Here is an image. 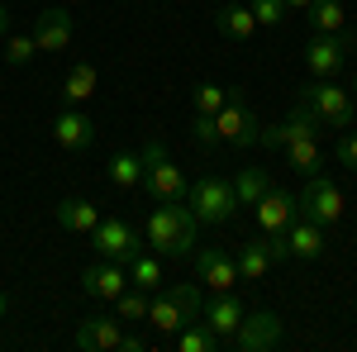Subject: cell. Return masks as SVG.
Segmentation results:
<instances>
[{"mask_svg":"<svg viewBox=\"0 0 357 352\" xmlns=\"http://www.w3.org/2000/svg\"><path fill=\"white\" fill-rule=\"evenodd\" d=\"M286 247H291V257L314 262V257H324V247H329V229L314 224V219H305V215H296L286 224Z\"/></svg>","mask_w":357,"mask_h":352,"instance_id":"cell-14","label":"cell"},{"mask_svg":"<svg viewBox=\"0 0 357 352\" xmlns=\"http://www.w3.org/2000/svg\"><path fill=\"white\" fill-rule=\"evenodd\" d=\"M215 129H220V143H229V148H252V143H257L262 119H257V109L248 105L243 86H229V100H224V109L215 114Z\"/></svg>","mask_w":357,"mask_h":352,"instance_id":"cell-4","label":"cell"},{"mask_svg":"<svg viewBox=\"0 0 357 352\" xmlns=\"http://www.w3.org/2000/svg\"><path fill=\"white\" fill-rule=\"evenodd\" d=\"M262 238H267L272 262H286V257H291V247H286V229H272V234H262Z\"/></svg>","mask_w":357,"mask_h":352,"instance_id":"cell-36","label":"cell"},{"mask_svg":"<svg viewBox=\"0 0 357 352\" xmlns=\"http://www.w3.org/2000/svg\"><path fill=\"white\" fill-rule=\"evenodd\" d=\"M215 29H220L224 38L243 43V38H252V29H257V20H252V10H248V5H238V0H229V5H220V15H215Z\"/></svg>","mask_w":357,"mask_h":352,"instance_id":"cell-21","label":"cell"},{"mask_svg":"<svg viewBox=\"0 0 357 352\" xmlns=\"http://www.w3.org/2000/svg\"><path fill=\"white\" fill-rule=\"evenodd\" d=\"M91 247H96V257L129 267L138 252H143V238H138V229L129 219H100V224L91 229Z\"/></svg>","mask_w":357,"mask_h":352,"instance_id":"cell-6","label":"cell"},{"mask_svg":"<svg viewBox=\"0 0 357 352\" xmlns=\"http://www.w3.org/2000/svg\"><path fill=\"white\" fill-rule=\"evenodd\" d=\"M248 10H252V20L257 24H267V29H276L291 10H286V0H248Z\"/></svg>","mask_w":357,"mask_h":352,"instance_id":"cell-33","label":"cell"},{"mask_svg":"<svg viewBox=\"0 0 357 352\" xmlns=\"http://www.w3.org/2000/svg\"><path fill=\"white\" fill-rule=\"evenodd\" d=\"M53 143L62 148V153H86V148L96 143V124H91V114H82V105H67L53 119Z\"/></svg>","mask_w":357,"mask_h":352,"instance_id":"cell-12","label":"cell"},{"mask_svg":"<svg viewBox=\"0 0 357 352\" xmlns=\"http://www.w3.org/2000/svg\"><path fill=\"white\" fill-rule=\"evenodd\" d=\"M33 53H38L33 33H5V62H10V67H24Z\"/></svg>","mask_w":357,"mask_h":352,"instance_id":"cell-32","label":"cell"},{"mask_svg":"<svg viewBox=\"0 0 357 352\" xmlns=\"http://www.w3.org/2000/svg\"><path fill=\"white\" fill-rule=\"evenodd\" d=\"M129 291V271L119 267V262H91V267H82V296L86 300H114Z\"/></svg>","mask_w":357,"mask_h":352,"instance_id":"cell-11","label":"cell"},{"mask_svg":"<svg viewBox=\"0 0 357 352\" xmlns=\"http://www.w3.org/2000/svg\"><path fill=\"white\" fill-rule=\"evenodd\" d=\"M281 343V314L272 309H257V314H243L238 328H234V338H229V348L234 352H267Z\"/></svg>","mask_w":357,"mask_h":352,"instance_id":"cell-8","label":"cell"},{"mask_svg":"<svg viewBox=\"0 0 357 352\" xmlns=\"http://www.w3.org/2000/svg\"><path fill=\"white\" fill-rule=\"evenodd\" d=\"M129 286H138V291H158L162 286V262L158 257H148V252H138L134 262H129Z\"/></svg>","mask_w":357,"mask_h":352,"instance_id":"cell-28","label":"cell"},{"mask_svg":"<svg viewBox=\"0 0 357 352\" xmlns=\"http://www.w3.org/2000/svg\"><path fill=\"white\" fill-rule=\"evenodd\" d=\"M186 205L195 210L200 224H229L234 210H238V195H234V181H224V176H215V171H205V176L191 186V200H186Z\"/></svg>","mask_w":357,"mask_h":352,"instance_id":"cell-5","label":"cell"},{"mask_svg":"<svg viewBox=\"0 0 357 352\" xmlns=\"http://www.w3.org/2000/svg\"><path fill=\"white\" fill-rule=\"evenodd\" d=\"M234 262H238V281H267V267H272L267 238H248V243H238Z\"/></svg>","mask_w":357,"mask_h":352,"instance_id":"cell-20","label":"cell"},{"mask_svg":"<svg viewBox=\"0 0 357 352\" xmlns=\"http://www.w3.org/2000/svg\"><path fill=\"white\" fill-rule=\"evenodd\" d=\"M195 276H200V286H210V291L220 296V291H234L238 262H234L224 247H200V252H195Z\"/></svg>","mask_w":357,"mask_h":352,"instance_id":"cell-13","label":"cell"},{"mask_svg":"<svg viewBox=\"0 0 357 352\" xmlns=\"http://www.w3.org/2000/svg\"><path fill=\"white\" fill-rule=\"evenodd\" d=\"M220 348H224V338L210 333L205 324H195V319L176 328V352H220Z\"/></svg>","mask_w":357,"mask_h":352,"instance_id":"cell-25","label":"cell"},{"mask_svg":"<svg viewBox=\"0 0 357 352\" xmlns=\"http://www.w3.org/2000/svg\"><path fill=\"white\" fill-rule=\"evenodd\" d=\"M72 38H77V20H72V10H43L38 20H33V43H38V53H67L72 48Z\"/></svg>","mask_w":357,"mask_h":352,"instance_id":"cell-10","label":"cell"},{"mask_svg":"<svg viewBox=\"0 0 357 352\" xmlns=\"http://www.w3.org/2000/svg\"><path fill=\"white\" fill-rule=\"evenodd\" d=\"M296 205H301L305 219H314V224L333 229V224L343 219V190L333 186L324 171H314V176H305V190L296 195Z\"/></svg>","mask_w":357,"mask_h":352,"instance_id":"cell-7","label":"cell"},{"mask_svg":"<svg viewBox=\"0 0 357 352\" xmlns=\"http://www.w3.org/2000/svg\"><path fill=\"white\" fill-rule=\"evenodd\" d=\"M333 158H338V167H353V171H357V134H343V138H338Z\"/></svg>","mask_w":357,"mask_h":352,"instance_id":"cell-35","label":"cell"},{"mask_svg":"<svg viewBox=\"0 0 357 352\" xmlns=\"http://www.w3.org/2000/svg\"><path fill=\"white\" fill-rule=\"evenodd\" d=\"M267 171L262 167H243L238 176H234V195H238V205H257L262 195H267Z\"/></svg>","mask_w":357,"mask_h":352,"instance_id":"cell-27","label":"cell"},{"mask_svg":"<svg viewBox=\"0 0 357 352\" xmlns=\"http://www.w3.org/2000/svg\"><path fill=\"white\" fill-rule=\"evenodd\" d=\"M143 324H153L158 333H176V328L191 324V319L176 309V300H172V296H158V291H153V296H148V319H143Z\"/></svg>","mask_w":357,"mask_h":352,"instance_id":"cell-22","label":"cell"},{"mask_svg":"<svg viewBox=\"0 0 357 352\" xmlns=\"http://www.w3.org/2000/svg\"><path fill=\"white\" fill-rule=\"evenodd\" d=\"M96 86H100V72H96V62H77L67 77H62V105H86L91 95H96Z\"/></svg>","mask_w":357,"mask_h":352,"instance_id":"cell-18","label":"cell"},{"mask_svg":"<svg viewBox=\"0 0 357 352\" xmlns=\"http://www.w3.org/2000/svg\"><path fill=\"white\" fill-rule=\"evenodd\" d=\"M200 319H205V328H210V333H220L224 348H229L234 328H238V319H243V305H238V296H234V291H220V296L200 309Z\"/></svg>","mask_w":357,"mask_h":352,"instance_id":"cell-16","label":"cell"},{"mask_svg":"<svg viewBox=\"0 0 357 352\" xmlns=\"http://www.w3.org/2000/svg\"><path fill=\"white\" fill-rule=\"evenodd\" d=\"M286 162L296 167L301 176L324 171V167H319V143H314V134H305V138H296V143H286Z\"/></svg>","mask_w":357,"mask_h":352,"instance_id":"cell-26","label":"cell"},{"mask_svg":"<svg viewBox=\"0 0 357 352\" xmlns=\"http://www.w3.org/2000/svg\"><path fill=\"white\" fill-rule=\"evenodd\" d=\"M5 309H10V296H5V291H0V319H5Z\"/></svg>","mask_w":357,"mask_h":352,"instance_id":"cell-40","label":"cell"},{"mask_svg":"<svg viewBox=\"0 0 357 352\" xmlns=\"http://www.w3.org/2000/svg\"><path fill=\"white\" fill-rule=\"evenodd\" d=\"M348 48H353V33H348V29H343V33H314V38L305 43V67H310L314 77H338Z\"/></svg>","mask_w":357,"mask_h":352,"instance_id":"cell-9","label":"cell"},{"mask_svg":"<svg viewBox=\"0 0 357 352\" xmlns=\"http://www.w3.org/2000/svg\"><path fill=\"white\" fill-rule=\"evenodd\" d=\"M353 100H357V77H353Z\"/></svg>","mask_w":357,"mask_h":352,"instance_id":"cell-41","label":"cell"},{"mask_svg":"<svg viewBox=\"0 0 357 352\" xmlns=\"http://www.w3.org/2000/svg\"><path fill=\"white\" fill-rule=\"evenodd\" d=\"M119 314H86L77 319V348L82 352H114L119 348Z\"/></svg>","mask_w":357,"mask_h":352,"instance_id":"cell-15","label":"cell"},{"mask_svg":"<svg viewBox=\"0 0 357 352\" xmlns=\"http://www.w3.org/2000/svg\"><path fill=\"white\" fill-rule=\"evenodd\" d=\"M138 158H143V181H138V186L148 190V195H153L158 205H176V200H191V186H186L181 167L167 158V143H162L158 134L143 138Z\"/></svg>","mask_w":357,"mask_h":352,"instance_id":"cell-2","label":"cell"},{"mask_svg":"<svg viewBox=\"0 0 357 352\" xmlns=\"http://www.w3.org/2000/svg\"><path fill=\"white\" fill-rule=\"evenodd\" d=\"M53 219H57V229H67V234H91L100 224V210L91 200H57Z\"/></svg>","mask_w":357,"mask_h":352,"instance_id":"cell-19","label":"cell"},{"mask_svg":"<svg viewBox=\"0 0 357 352\" xmlns=\"http://www.w3.org/2000/svg\"><path fill=\"white\" fill-rule=\"evenodd\" d=\"M167 296L176 300V309H181L186 319H200V309H205V296H200V286H195V281H176Z\"/></svg>","mask_w":357,"mask_h":352,"instance_id":"cell-30","label":"cell"},{"mask_svg":"<svg viewBox=\"0 0 357 352\" xmlns=\"http://www.w3.org/2000/svg\"><path fill=\"white\" fill-rule=\"evenodd\" d=\"M224 100H229V91H224V86H215V82H200L191 91V109H195V114H220Z\"/></svg>","mask_w":357,"mask_h":352,"instance_id":"cell-29","label":"cell"},{"mask_svg":"<svg viewBox=\"0 0 357 352\" xmlns=\"http://www.w3.org/2000/svg\"><path fill=\"white\" fill-rule=\"evenodd\" d=\"M143 238L153 243V252H162V257H191L195 238H200V219H195V210L186 205V200H176V205H158V210L148 215Z\"/></svg>","mask_w":357,"mask_h":352,"instance_id":"cell-1","label":"cell"},{"mask_svg":"<svg viewBox=\"0 0 357 352\" xmlns=\"http://www.w3.org/2000/svg\"><path fill=\"white\" fill-rule=\"evenodd\" d=\"M314 0H286V10H310Z\"/></svg>","mask_w":357,"mask_h":352,"instance_id":"cell-39","label":"cell"},{"mask_svg":"<svg viewBox=\"0 0 357 352\" xmlns=\"http://www.w3.org/2000/svg\"><path fill=\"white\" fill-rule=\"evenodd\" d=\"M5 33H10V10L0 5V43H5Z\"/></svg>","mask_w":357,"mask_h":352,"instance_id":"cell-38","label":"cell"},{"mask_svg":"<svg viewBox=\"0 0 357 352\" xmlns=\"http://www.w3.org/2000/svg\"><path fill=\"white\" fill-rule=\"evenodd\" d=\"M296 105H305L319 124H329V129H353V91H343V86L333 82V77H319V82H310L301 91V100Z\"/></svg>","mask_w":357,"mask_h":352,"instance_id":"cell-3","label":"cell"},{"mask_svg":"<svg viewBox=\"0 0 357 352\" xmlns=\"http://www.w3.org/2000/svg\"><path fill=\"white\" fill-rule=\"evenodd\" d=\"M191 134L200 148H215L220 143V129H215V114H191Z\"/></svg>","mask_w":357,"mask_h":352,"instance_id":"cell-34","label":"cell"},{"mask_svg":"<svg viewBox=\"0 0 357 352\" xmlns=\"http://www.w3.org/2000/svg\"><path fill=\"white\" fill-rule=\"evenodd\" d=\"M305 20H310L314 33H343V29H348V15H343L338 0H314V5L305 10Z\"/></svg>","mask_w":357,"mask_h":352,"instance_id":"cell-23","label":"cell"},{"mask_svg":"<svg viewBox=\"0 0 357 352\" xmlns=\"http://www.w3.org/2000/svg\"><path fill=\"white\" fill-rule=\"evenodd\" d=\"M119 348H124V352H143V348H148V338H143V333H124Z\"/></svg>","mask_w":357,"mask_h":352,"instance_id":"cell-37","label":"cell"},{"mask_svg":"<svg viewBox=\"0 0 357 352\" xmlns=\"http://www.w3.org/2000/svg\"><path fill=\"white\" fill-rule=\"evenodd\" d=\"M105 176H110L114 190H134L138 181H143V158H138V153H114L110 167H105Z\"/></svg>","mask_w":357,"mask_h":352,"instance_id":"cell-24","label":"cell"},{"mask_svg":"<svg viewBox=\"0 0 357 352\" xmlns=\"http://www.w3.org/2000/svg\"><path fill=\"white\" fill-rule=\"evenodd\" d=\"M110 305L119 319H148V291H138V286H129L124 296H114Z\"/></svg>","mask_w":357,"mask_h":352,"instance_id":"cell-31","label":"cell"},{"mask_svg":"<svg viewBox=\"0 0 357 352\" xmlns=\"http://www.w3.org/2000/svg\"><path fill=\"white\" fill-rule=\"evenodd\" d=\"M252 210H257V224H262V234H272V229H286L291 219L301 215V205H296V195H291V190H267V195H262Z\"/></svg>","mask_w":357,"mask_h":352,"instance_id":"cell-17","label":"cell"}]
</instances>
